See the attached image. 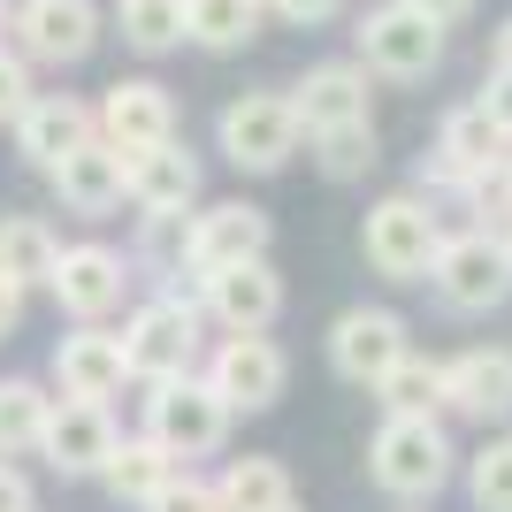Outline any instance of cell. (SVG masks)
Segmentation results:
<instances>
[{"instance_id": "cell-1", "label": "cell", "mask_w": 512, "mask_h": 512, "mask_svg": "<svg viewBox=\"0 0 512 512\" xmlns=\"http://www.w3.org/2000/svg\"><path fill=\"white\" fill-rule=\"evenodd\" d=\"M444 253V237H436V214L421 199H383V207L367 214V260L383 268L390 283H421Z\"/></svg>"}, {"instance_id": "cell-2", "label": "cell", "mask_w": 512, "mask_h": 512, "mask_svg": "<svg viewBox=\"0 0 512 512\" xmlns=\"http://www.w3.org/2000/svg\"><path fill=\"white\" fill-rule=\"evenodd\" d=\"M299 146V115L276 92H245L237 107H222V153L237 169H283Z\"/></svg>"}, {"instance_id": "cell-3", "label": "cell", "mask_w": 512, "mask_h": 512, "mask_svg": "<svg viewBox=\"0 0 512 512\" xmlns=\"http://www.w3.org/2000/svg\"><path fill=\"white\" fill-rule=\"evenodd\" d=\"M222 428H230V406L214 398V383H161L153 390V444L169 451V459H199V451L222 444Z\"/></svg>"}, {"instance_id": "cell-4", "label": "cell", "mask_w": 512, "mask_h": 512, "mask_svg": "<svg viewBox=\"0 0 512 512\" xmlns=\"http://www.w3.org/2000/svg\"><path fill=\"white\" fill-rule=\"evenodd\" d=\"M360 46H367V62L383 69V77H428V69L444 62V31H436L413 0L375 8V16L360 23Z\"/></svg>"}, {"instance_id": "cell-5", "label": "cell", "mask_w": 512, "mask_h": 512, "mask_svg": "<svg viewBox=\"0 0 512 512\" xmlns=\"http://www.w3.org/2000/svg\"><path fill=\"white\" fill-rule=\"evenodd\" d=\"M428 276H436L444 306L474 314V306H497L512 291V253H505V245H490V237H451Z\"/></svg>"}, {"instance_id": "cell-6", "label": "cell", "mask_w": 512, "mask_h": 512, "mask_svg": "<svg viewBox=\"0 0 512 512\" xmlns=\"http://www.w3.org/2000/svg\"><path fill=\"white\" fill-rule=\"evenodd\" d=\"M375 482L383 490H398V497H428L436 482H444V467H451V451H444V436L428 421H383V436H375Z\"/></svg>"}, {"instance_id": "cell-7", "label": "cell", "mask_w": 512, "mask_h": 512, "mask_svg": "<svg viewBox=\"0 0 512 512\" xmlns=\"http://www.w3.org/2000/svg\"><path fill=\"white\" fill-rule=\"evenodd\" d=\"M192 344H199V321H192V306L161 299V306H146V314L130 321V337H123V360H130V375L176 383V375L192 367Z\"/></svg>"}, {"instance_id": "cell-8", "label": "cell", "mask_w": 512, "mask_h": 512, "mask_svg": "<svg viewBox=\"0 0 512 512\" xmlns=\"http://www.w3.org/2000/svg\"><path fill=\"white\" fill-rule=\"evenodd\" d=\"M16 31L31 62H85L92 39H100V8L92 0H23Z\"/></svg>"}, {"instance_id": "cell-9", "label": "cell", "mask_w": 512, "mask_h": 512, "mask_svg": "<svg viewBox=\"0 0 512 512\" xmlns=\"http://www.w3.org/2000/svg\"><path fill=\"white\" fill-rule=\"evenodd\" d=\"M54 192H62V207L69 214H115L123 207V192H130V161L107 138H85V146L69 153V161H54Z\"/></svg>"}, {"instance_id": "cell-10", "label": "cell", "mask_w": 512, "mask_h": 512, "mask_svg": "<svg viewBox=\"0 0 512 512\" xmlns=\"http://www.w3.org/2000/svg\"><path fill=\"white\" fill-rule=\"evenodd\" d=\"M100 123H107V146L130 161V153H153V146H169V138H176V107H169L161 85L130 77V85H107Z\"/></svg>"}, {"instance_id": "cell-11", "label": "cell", "mask_w": 512, "mask_h": 512, "mask_svg": "<svg viewBox=\"0 0 512 512\" xmlns=\"http://www.w3.org/2000/svg\"><path fill=\"white\" fill-rule=\"evenodd\" d=\"M329 360H337L344 383H383L390 367L406 360V321L398 314H344L337 337H329Z\"/></svg>"}, {"instance_id": "cell-12", "label": "cell", "mask_w": 512, "mask_h": 512, "mask_svg": "<svg viewBox=\"0 0 512 512\" xmlns=\"http://www.w3.org/2000/svg\"><path fill=\"white\" fill-rule=\"evenodd\" d=\"M268 253V214L260 207H214L192 222V237H184V260H192L199 276H222V268H237V260H260Z\"/></svg>"}, {"instance_id": "cell-13", "label": "cell", "mask_w": 512, "mask_h": 512, "mask_svg": "<svg viewBox=\"0 0 512 512\" xmlns=\"http://www.w3.org/2000/svg\"><path fill=\"white\" fill-rule=\"evenodd\" d=\"M214 398H222V406H245V413L276 406L283 398V352L268 337H230L214 352Z\"/></svg>"}, {"instance_id": "cell-14", "label": "cell", "mask_w": 512, "mask_h": 512, "mask_svg": "<svg viewBox=\"0 0 512 512\" xmlns=\"http://www.w3.org/2000/svg\"><path fill=\"white\" fill-rule=\"evenodd\" d=\"M46 467H62V474H100L107 467V451H115V428H107L100 406H85V398H69L62 413H46Z\"/></svg>"}, {"instance_id": "cell-15", "label": "cell", "mask_w": 512, "mask_h": 512, "mask_svg": "<svg viewBox=\"0 0 512 512\" xmlns=\"http://www.w3.org/2000/svg\"><path fill=\"white\" fill-rule=\"evenodd\" d=\"M207 299H214V314L230 321L237 337H260V329L276 321V306H283V283H276L268 260H237V268L207 276Z\"/></svg>"}, {"instance_id": "cell-16", "label": "cell", "mask_w": 512, "mask_h": 512, "mask_svg": "<svg viewBox=\"0 0 512 512\" xmlns=\"http://www.w3.org/2000/svg\"><path fill=\"white\" fill-rule=\"evenodd\" d=\"M291 115H299V130H344V123H367V77L344 62H321L306 69V85L291 92Z\"/></svg>"}, {"instance_id": "cell-17", "label": "cell", "mask_w": 512, "mask_h": 512, "mask_svg": "<svg viewBox=\"0 0 512 512\" xmlns=\"http://www.w3.org/2000/svg\"><path fill=\"white\" fill-rule=\"evenodd\" d=\"M54 299L77 321H100L107 306H123V260L107 245H77V253L54 260Z\"/></svg>"}, {"instance_id": "cell-18", "label": "cell", "mask_w": 512, "mask_h": 512, "mask_svg": "<svg viewBox=\"0 0 512 512\" xmlns=\"http://www.w3.org/2000/svg\"><path fill=\"white\" fill-rule=\"evenodd\" d=\"M54 375H62L69 398H85V406H100V398H115L130 375L123 360V337H100V329H85V337H62V352H54Z\"/></svg>"}, {"instance_id": "cell-19", "label": "cell", "mask_w": 512, "mask_h": 512, "mask_svg": "<svg viewBox=\"0 0 512 512\" xmlns=\"http://www.w3.org/2000/svg\"><path fill=\"white\" fill-rule=\"evenodd\" d=\"M85 138H92V115L77 100H62V92H46V100H31L16 115V146H23V161H39V169L69 161Z\"/></svg>"}, {"instance_id": "cell-20", "label": "cell", "mask_w": 512, "mask_h": 512, "mask_svg": "<svg viewBox=\"0 0 512 512\" xmlns=\"http://www.w3.org/2000/svg\"><path fill=\"white\" fill-rule=\"evenodd\" d=\"M192 192H199V161L176 153V138L153 146V153H130V199H138L146 214H184Z\"/></svg>"}, {"instance_id": "cell-21", "label": "cell", "mask_w": 512, "mask_h": 512, "mask_svg": "<svg viewBox=\"0 0 512 512\" xmlns=\"http://www.w3.org/2000/svg\"><path fill=\"white\" fill-rule=\"evenodd\" d=\"M444 406L490 421V413L512 406V352H467V360L444 367Z\"/></svg>"}, {"instance_id": "cell-22", "label": "cell", "mask_w": 512, "mask_h": 512, "mask_svg": "<svg viewBox=\"0 0 512 512\" xmlns=\"http://www.w3.org/2000/svg\"><path fill=\"white\" fill-rule=\"evenodd\" d=\"M505 146H512V138L482 115V100H474V107H451V115H444V146H436V153H444L459 176H490V169L512 161Z\"/></svg>"}, {"instance_id": "cell-23", "label": "cell", "mask_w": 512, "mask_h": 512, "mask_svg": "<svg viewBox=\"0 0 512 512\" xmlns=\"http://www.w3.org/2000/svg\"><path fill=\"white\" fill-rule=\"evenodd\" d=\"M54 260H62V245H54V230H46L39 214H0V276L16 283H54Z\"/></svg>"}, {"instance_id": "cell-24", "label": "cell", "mask_w": 512, "mask_h": 512, "mask_svg": "<svg viewBox=\"0 0 512 512\" xmlns=\"http://www.w3.org/2000/svg\"><path fill=\"white\" fill-rule=\"evenodd\" d=\"M260 31V0H184V39L214 46V54H230Z\"/></svg>"}, {"instance_id": "cell-25", "label": "cell", "mask_w": 512, "mask_h": 512, "mask_svg": "<svg viewBox=\"0 0 512 512\" xmlns=\"http://www.w3.org/2000/svg\"><path fill=\"white\" fill-rule=\"evenodd\" d=\"M100 474H107V490H115V497H138V505H146L161 482H176V459L146 436V444H115Z\"/></svg>"}, {"instance_id": "cell-26", "label": "cell", "mask_w": 512, "mask_h": 512, "mask_svg": "<svg viewBox=\"0 0 512 512\" xmlns=\"http://www.w3.org/2000/svg\"><path fill=\"white\" fill-rule=\"evenodd\" d=\"M222 512H276L291 505V482H283L276 459H237L230 474H222V497H214Z\"/></svg>"}, {"instance_id": "cell-27", "label": "cell", "mask_w": 512, "mask_h": 512, "mask_svg": "<svg viewBox=\"0 0 512 512\" xmlns=\"http://www.w3.org/2000/svg\"><path fill=\"white\" fill-rule=\"evenodd\" d=\"M375 390H383L390 421H428V406H444V367H428V360H398Z\"/></svg>"}, {"instance_id": "cell-28", "label": "cell", "mask_w": 512, "mask_h": 512, "mask_svg": "<svg viewBox=\"0 0 512 512\" xmlns=\"http://www.w3.org/2000/svg\"><path fill=\"white\" fill-rule=\"evenodd\" d=\"M46 398L39 383H0V459H16V451H39L46 436Z\"/></svg>"}, {"instance_id": "cell-29", "label": "cell", "mask_w": 512, "mask_h": 512, "mask_svg": "<svg viewBox=\"0 0 512 512\" xmlns=\"http://www.w3.org/2000/svg\"><path fill=\"white\" fill-rule=\"evenodd\" d=\"M115 23L138 54H161L184 39V0H115Z\"/></svg>"}, {"instance_id": "cell-30", "label": "cell", "mask_w": 512, "mask_h": 512, "mask_svg": "<svg viewBox=\"0 0 512 512\" xmlns=\"http://www.w3.org/2000/svg\"><path fill=\"white\" fill-rule=\"evenodd\" d=\"M367 161H375V123L321 130V169H329V176H360Z\"/></svg>"}, {"instance_id": "cell-31", "label": "cell", "mask_w": 512, "mask_h": 512, "mask_svg": "<svg viewBox=\"0 0 512 512\" xmlns=\"http://www.w3.org/2000/svg\"><path fill=\"white\" fill-rule=\"evenodd\" d=\"M474 505L482 512H512V436L474 459Z\"/></svg>"}, {"instance_id": "cell-32", "label": "cell", "mask_w": 512, "mask_h": 512, "mask_svg": "<svg viewBox=\"0 0 512 512\" xmlns=\"http://www.w3.org/2000/svg\"><path fill=\"white\" fill-rule=\"evenodd\" d=\"M146 512H222V505H214L199 482H161V490L146 497Z\"/></svg>"}, {"instance_id": "cell-33", "label": "cell", "mask_w": 512, "mask_h": 512, "mask_svg": "<svg viewBox=\"0 0 512 512\" xmlns=\"http://www.w3.org/2000/svg\"><path fill=\"white\" fill-rule=\"evenodd\" d=\"M23 107H31V77H23L16 54H0V123H16Z\"/></svg>"}, {"instance_id": "cell-34", "label": "cell", "mask_w": 512, "mask_h": 512, "mask_svg": "<svg viewBox=\"0 0 512 512\" xmlns=\"http://www.w3.org/2000/svg\"><path fill=\"white\" fill-rule=\"evenodd\" d=\"M482 115H490V123L512 138V69H497V77H490V92H482Z\"/></svg>"}, {"instance_id": "cell-35", "label": "cell", "mask_w": 512, "mask_h": 512, "mask_svg": "<svg viewBox=\"0 0 512 512\" xmlns=\"http://www.w3.org/2000/svg\"><path fill=\"white\" fill-rule=\"evenodd\" d=\"M276 16H291V23H321V16H337L344 0H268Z\"/></svg>"}, {"instance_id": "cell-36", "label": "cell", "mask_w": 512, "mask_h": 512, "mask_svg": "<svg viewBox=\"0 0 512 512\" xmlns=\"http://www.w3.org/2000/svg\"><path fill=\"white\" fill-rule=\"evenodd\" d=\"M0 512H31V482H23L8 459H0Z\"/></svg>"}, {"instance_id": "cell-37", "label": "cell", "mask_w": 512, "mask_h": 512, "mask_svg": "<svg viewBox=\"0 0 512 512\" xmlns=\"http://www.w3.org/2000/svg\"><path fill=\"white\" fill-rule=\"evenodd\" d=\"M16 321H23V291L0 276V337H16Z\"/></svg>"}, {"instance_id": "cell-38", "label": "cell", "mask_w": 512, "mask_h": 512, "mask_svg": "<svg viewBox=\"0 0 512 512\" xmlns=\"http://www.w3.org/2000/svg\"><path fill=\"white\" fill-rule=\"evenodd\" d=\"M413 8H421V16H428V23H451V16H467L474 0H413Z\"/></svg>"}, {"instance_id": "cell-39", "label": "cell", "mask_w": 512, "mask_h": 512, "mask_svg": "<svg viewBox=\"0 0 512 512\" xmlns=\"http://www.w3.org/2000/svg\"><path fill=\"white\" fill-rule=\"evenodd\" d=\"M497 69H512V23L497 31Z\"/></svg>"}, {"instance_id": "cell-40", "label": "cell", "mask_w": 512, "mask_h": 512, "mask_svg": "<svg viewBox=\"0 0 512 512\" xmlns=\"http://www.w3.org/2000/svg\"><path fill=\"white\" fill-rule=\"evenodd\" d=\"M276 512H299V505H276Z\"/></svg>"}, {"instance_id": "cell-41", "label": "cell", "mask_w": 512, "mask_h": 512, "mask_svg": "<svg viewBox=\"0 0 512 512\" xmlns=\"http://www.w3.org/2000/svg\"><path fill=\"white\" fill-rule=\"evenodd\" d=\"M505 253H512V245H505Z\"/></svg>"}]
</instances>
